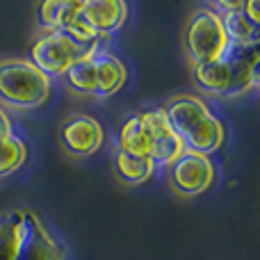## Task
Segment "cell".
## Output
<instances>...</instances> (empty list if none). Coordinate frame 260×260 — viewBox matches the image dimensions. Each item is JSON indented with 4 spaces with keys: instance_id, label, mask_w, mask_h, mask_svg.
I'll use <instances>...</instances> for the list:
<instances>
[{
    "instance_id": "cell-11",
    "label": "cell",
    "mask_w": 260,
    "mask_h": 260,
    "mask_svg": "<svg viewBox=\"0 0 260 260\" xmlns=\"http://www.w3.org/2000/svg\"><path fill=\"white\" fill-rule=\"evenodd\" d=\"M91 67H94V96L96 99H108L123 89L128 80V67L114 53L99 50L91 55Z\"/></svg>"
},
{
    "instance_id": "cell-13",
    "label": "cell",
    "mask_w": 260,
    "mask_h": 260,
    "mask_svg": "<svg viewBox=\"0 0 260 260\" xmlns=\"http://www.w3.org/2000/svg\"><path fill=\"white\" fill-rule=\"evenodd\" d=\"M117 151L126 153V155H133V157L151 160V144H148L146 128H144L139 114H133V117H128L126 121L121 123L119 135H117Z\"/></svg>"
},
{
    "instance_id": "cell-4",
    "label": "cell",
    "mask_w": 260,
    "mask_h": 260,
    "mask_svg": "<svg viewBox=\"0 0 260 260\" xmlns=\"http://www.w3.org/2000/svg\"><path fill=\"white\" fill-rule=\"evenodd\" d=\"M53 80L30 59L0 62V103L12 110H37L48 101Z\"/></svg>"
},
{
    "instance_id": "cell-9",
    "label": "cell",
    "mask_w": 260,
    "mask_h": 260,
    "mask_svg": "<svg viewBox=\"0 0 260 260\" xmlns=\"http://www.w3.org/2000/svg\"><path fill=\"white\" fill-rule=\"evenodd\" d=\"M59 142L64 151L73 157H89L99 153L105 144V128L96 117L89 114H73L62 123Z\"/></svg>"
},
{
    "instance_id": "cell-6",
    "label": "cell",
    "mask_w": 260,
    "mask_h": 260,
    "mask_svg": "<svg viewBox=\"0 0 260 260\" xmlns=\"http://www.w3.org/2000/svg\"><path fill=\"white\" fill-rule=\"evenodd\" d=\"M217 167L212 157L201 153L185 151L174 165L169 167V185L176 194L185 199L201 197L215 185Z\"/></svg>"
},
{
    "instance_id": "cell-2",
    "label": "cell",
    "mask_w": 260,
    "mask_h": 260,
    "mask_svg": "<svg viewBox=\"0 0 260 260\" xmlns=\"http://www.w3.org/2000/svg\"><path fill=\"white\" fill-rule=\"evenodd\" d=\"M258 46L231 48L215 62L192 67V80L201 91L221 99H238L258 87Z\"/></svg>"
},
{
    "instance_id": "cell-14",
    "label": "cell",
    "mask_w": 260,
    "mask_h": 260,
    "mask_svg": "<svg viewBox=\"0 0 260 260\" xmlns=\"http://www.w3.org/2000/svg\"><path fill=\"white\" fill-rule=\"evenodd\" d=\"M25 235V210H9L0 215V260H18Z\"/></svg>"
},
{
    "instance_id": "cell-5",
    "label": "cell",
    "mask_w": 260,
    "mask_h": 260,
    "mask_svg": "<svg viewBox=\"0 0 260 260\" xmlns=\"http://www.w3.org/2000/svg\"><path fill=\"white\" fill-rule=\"evenodd\" d=\"M233 48L226 32L224 18L212 7H199L189 16L185 27V50H187L189 64H206L224 57Z\"/></svg>"
},
{
    "instance_id": "cell-3",
    "label": "cell",
    "mask_w": 260,
    "mask_h": 260,
    "mask_svg": "<svg viewBox=\"0 0 260 260\" xmlns=\"http://www.w3.org/2000/svg\"><path fill=\"white\" fill-rule=\"evenodd\" d=\"M99 50L101 41L85 32L39 27L30 46V62L53 80V78H64L69 69L89 59Z\"/></svg>"
},
{
    "instance_id": "cell-10",
    "label": "cell",
    "mask_w": 260,
    "mask_h": 260,
    "mask_svg": "<svg viewBox=\"0 0 260 260\" xmlns=\"http://www.w3.org/2000/svg\"><path fill=\"white\" fill-rule=\"evenodd\" d=\"M64 247L53 238L46 224L35 215L25 210V235L21 242L18 260H64Z\"/></svg>"
},
{
    "instance_id": "cell-8",
    "label": "cell",
    "mask_w": 260,
    "mask_h": 260,
    "mask_svg": "<svg viewBox=\"0 0 260 260\" xmlns=\"http://www.w3.org/2000/svg\"><path fill=\"white\" fill-rule=\"evenodd\" d=\"M144 128L148 135V144H151V160L155 169H169L176 160L185 153V146L176 130L171 128L167 112L162 105L157 108H148L139 114Z\"/></svg>"
},
{
    "instance_id": "cell-12",
    "label": "cell",
    "mask_w": 260,
    "mask_h": 260,
    "mask_svg": "<svg viewBox=\"0 0 260 260\" xmlns=\"http://www.w3.org/2000/svg\"><path fill=\"white\" fill-rule=\"evenodd\" d=\"M80 0H48L41 3L37 14L44 30H76Z\"/></svg>"
},
{
    "instance_id": "cell-15",
    "label": "cell",
    "mask_w": 260,
    "mask_h": 260,
    "mask_svg": "<svg viewBox=\"0 0 260 260\" xmlns=\"http://www.w3.org/2000/svg\"><path fill=\"white\" fill-rule=\"evenodd\" d=\"M221 18H224V25H226V32H229V39H231V46H233V48L258 46L260 25L247 18V14L242 12V3H240L235 9L221 12Z\"/></svg>"
},
{
    "instance_id": "cell-18",
    "label": "cell",
    "mask_w": 260,
    "mask_h": 260,
    "mask_svg": "<svg viewBox=\"0 0 260 260\" xmlns=\"http://www.w3.org/2000/svg\"><path fill=\"white\" fill-rule=\"evenodd\" d=\"M9 135H14L12 119H9V114H7V112H5V108H0V139L9 137Z\"/></svg>"
},
{
    "instance_id": "cell-16",
    "label": "cell",
    "mask_w": 260,
    "mask_h": 260,
    "mask_svg": "<svg viewBox=\"0 0 260 260\" xmlns=\"http://www.w3.org/2000/svg\"><path fill=\"white\" fill-rule=\"evenodd\" d=\"M114 174L126 185H142L153 178L155 165L151 160H144V157H133L117 151V155H114Z\"/></svg>"
},
{
    "instance_id": "cell-1",
    "label": "cell",
    "mask_w": 260,
    "mask_h": 260,
    "mask_svg": "<svg viewBox=\"0 0 260 260\" xmlns=\"http://www.w3.org/2000/svg\"><path fill=\"white\" fill-rule=\"evenodd\" d=\"M167 112L171 128L180 137L185 151L201 153L210 157L219 151L226 142L224 121L210 110V105L197 94H180L174 96L167 105H162Z\"/></svg>"
},
{
    "instance_id": "cell-17",
    "label": "cell",
    "mask_w": 260,
    "mask_h": 260,
    "mask_svg": "<svg viewBox=\"0 0 260 260\" xmlns=\"http://www.w3.org/2000/svg\"><path fill=\"white\" fill-rule=\"evenodd\" d=\"M27 160V146L18 135L0 139V178L18 171Z\"/></svg>"
},
{
    "instance_id": "cell-7",
    "label": "cell",
    "mask_w": 260,
    "mask_h": 260,
    "mask_svg": "<svg viewBox=\"0 0 260 260\" xmlns=\"http://www.w3.org/2000/svg\"><path fill=\"white\" fill-rule=\"evenodd\" d=\"M128 21V5L121 0H80L76 30L103 41L114 37Z\"/></svg>"
}]
</instances>
